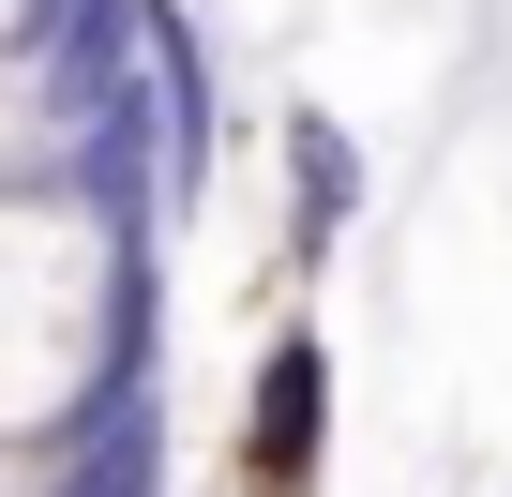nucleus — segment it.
<instances>
[{
    "mask_svg": "<svg viewBox=\"0 0 512 497\" xmlns=\"http://www.w3.org/2000/svg\"><path fill=\"white\" fill-rule=\"evenodd\" d=\"M317 467H332V332L287 317L241 392V497H317Z\"/></svg>",
    "mask_w": 512,
    "mask_h": 497,
    "instance_id": "nucleus-1",
    "label": "nucleus"
},
{
    "mask_svg": "<svg viewBox=\"0 0 512 497\" xmlns=\"http://www.w3.org/2000/svg\"><path fill=\"white\" fill-rule=\"evenodd\" d=\"M362 196H377L362 136H347L332 106H287V272H317V257H332V241L362 226Z\"/></svg>",
    "mask_w": 512,
    "mask_h": 497,
    "instance_id": "nucleus-2",
    "label": "nucleus"
},
{
    "mask_svg": "<svg viewBox=\"0 0 512 497\" xmlns=\"http://www.w3.org/2000/svg\"><path fill=\"white\" fill-rule=\"evenodd\" d=\"M16 46H31V0H0V61H16Z\"/></svg>",
    "mask_w": 512,
    "mask_h": 497,
    "instance_id": "nucleus-3",
    "label": "nucleus"
}]
</instances>
